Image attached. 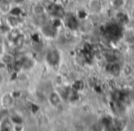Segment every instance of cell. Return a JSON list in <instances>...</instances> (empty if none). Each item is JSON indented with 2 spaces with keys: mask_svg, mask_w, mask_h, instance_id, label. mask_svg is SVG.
<instances>
[{
  "mask_svg": "<svg viewBox=\"0 0 134 131\" xmlns=\"http://www.w3.org/2000/svg\"><path fill=\"white\" fill-rule=\"evenodd\" d=\"M46 61L50 65H55L59 63L60 54L56 50H51L46 55Z\"/></svg>",
  "mask_w": 134,
  "mask_h": 131,
  "instance_id": "cell-1",
  "label": "cell"
},
{
  "mask_svg": "<svg viewBox=\"0 0 134 131\" xmlns=\"http://www.w3.org/2000/svg\"><path fill=\"white\" fill-rule=\"evenodd\" d=\"M48 100H49L50 105L53 107L59 106L62 103L61 96H60V94H58L57 92H52L51 93L50 95H49V97H48Z\"/></svg>",
  "mask_w": 134,
  "mask_h": 131,
  "instance_id": "cell-2",
  "label": "cell"
},
{
  "mask_svg": "<svg viewBox=\"0 0 134 131\" xmlns=\"http://www.w3.org/2000/svg\"><path fill=\"white\" fill-rule=\"evenodd\" d=\"M1 104L4 108H10L14 104V97L11 94H6L3 95L2 99H1Z\"/></svg>",
  "mask_w": 134,
  "mask_h": 131,
  "instance_id": "cell-3",
  "label": "cell"
},
{
  "mask_svg": "<svg viewBox=\"0 0 134 131\" xmlns=\"http://www.w3.org/2000/svg\"><path fill=\"white\" fill-rule=\"evenodd\" d=\"M108 67H109V68L108 69V71L112 74V75L116 76V77H117V76H119V73H120V72L122 71L120 64H119V62H117V61L109 62V64H108Z\"/></svg>",
  "mask_w": 134,
  "mask_h": 131,
  "instance_id": "cell-4",
  "label": "cell"
},
{
  "mask_svg": "<svg viewBox=\"0 0 134 131\" xmlns=\"http://www.w3.org/2000/svg\"><path fill=\"white\" fill-rule=\"evenodd\" d=\"M7 25L10 29H17V27L19 25V17H16L13 15H8L7 18Z\"/></svg>",
  "mask_w": 134,
  "mask_h": 131,
  "instance_id": "cell-5",
  "label": "cell"
},
{
  "mask_svg": "<svg viewBox=\"0 0 134 131\" xmlns=\"http://www.w3.org/2000/svg\"><path fill=\"white\" fill-rule=\"evenodd\" d=\"M14 126H13V122L10 119H8V117L2 119L0 121V129L1 130H12Z\"/></svg>",
  "mask_w": 134,
  "mask_h": 131,
  "instance_id": "cell-6",
  "label": "cell"
},
{
  "mask_svg": "<svg viewBox=\"0 0 134 131\" xmlns=\"http://www.w3.org/2000/svg\"><path fill=\"white\" fill-rule=\"evenodd\" d=\"M7 34H8V39L9 41H11V42H13V41L20 35V33H19V31L17 29H11V30L7 32Z\"/></svg>",
  "mask_w": 134,
  "mask_h": 131,
  "instance_id": "cell-7",
  "label": "cell"
},
{
  "mask_svg": "<svg viewBox=\"0 0 134 131\" xmlns=\"http://www.w3.org/2000/svg\"><path fill=\"white\" fill-rule=\"evenodd\" d=\"M89 8L92 12H99L101 9V4L98 0H91V2L89 4Z\"/></svg>",
  "mask_w": 134,
  "mask_h": 131,
  "instance_id": "cell-8",
  "label": "cell"
},
{
  "mask_svg": "<svg viewBox=\"0 0 134 131\" xmlns=\"http://www.w3.org/2000/svg\"><path fill=\"white\" fill-rule=\"evenodd\" d=\"M24 42H25V38H24V36L21 35V34L13 41V43H14V45H15L16 48H21V47H23Z\"/></svg>",
  "mask_w": 134,
  "mask_h": 131,
  "instance_id": "cell-9",
  "label": "cell"
},
{
  "mask_svg": "<svg viewBox=\"0 0 134 131\" xmlns=\"http://www.w3.org/2000/svg\"><path fill=\"white\" fill-rule=\"evenodd\" d=\"M54 29L55 28H54L53 26H46L42 29V31H43V33L46 36H48V37H52L54 34V32H53Z\"/></svg>",
  "mask_w": 134,
  "mask_h": 131,
  "instance_id": "cell-10",
  "label": "cell"
},
{
  "mask_svg": "<svg viewBox=\"0 0 134 131\" xmlns=\"http://www.w3.org/2000/svg\"><path fill=\"white\" fill-rule=\"evenodd\" d=\"M33 12L35 15L37 16H40V15H42L43 12H44V8H43L42 5L41 4H36L35 6L33 7Z\"/></svg>",
  "mask_w": 134,
  "mask_h": 131,
  "instance_id": "cell-11",
  "label": "cell"
},
{
  "mask_svg": "<svg viewBox=\"0 0 134 131\" xmlns=\"http://www.w3.org/2000/svg\"><path fill=\"white\" fill-rule=\"evenodd\" d=\"M10 15H13V16H16V17H19V16L22 14V10H21V8H18V7H16V8H12L11 9H10L9 13Z\"/></svg>",
  "mask_w": 134,
  "mask_h": 131,
  "instance_id": "cell-12",
  "label": "cell"
},
{
  "mask_svg": "<svg viewBox=\"0 0 134 131\" xmlns=\"http://www.w3.org/2000/svg\"><path fill=\"white\" fill-rule=\"evenodd\" d=\"M122 72H123V73H124L126 76H130V74L132 73L131 66H130V64H125L124 67H123V69H122Z\"/></svg>",
  "mask_w": 134,
  "mask_h": 131,
  "instance_id": "cell-13",
  "label": "cell"
},
{
  "mask_svg": "<svg viewBox=\"0 0 134 131\" xmlns=\"http://www.w3.org/2000/svg\"><path fill=\"white\" fill-rule=\"evenodd\" d=\"M2 61H4L6 64H8V63L13 61V57L9 54H4L2 56Z\"/></svg>",
  "mask_w": 134,
  "mask_h": 131,
  "instance_id": "cell-14",
  "label": "cell"
},
{
  "mask_svg": "<svg viewBox=\"0 0 134 131\" xmlns=\"http://www.w3.org/2000/svg\"><path fill=\"white\" fill-rule=\"evenodd\" d=\"M10 9H11V8H10V5L8 4V3H3L2 5H1V10H2L3 12H5V13H9Z\"/></svg>",
  "mask_w": 134,
  "mask_h": 131,
  "instance_id": "cell-15",
  "label": "cell"
},
{
  "mask_svg": "<svg viewBox=\"0 0 134 131\" xmlns=\"http://www.w3.org/2000/svg\"><path fill=\"white\" fill-rule=\"evenodd\" d=\"M86 16H87V14H86V12H85L84 10H80V11H78V13H77V17L81 19H86Z\"/></svg>",
  "mask_w": 134,
  "mask_h": 131,
  "instance_id": "cell-16",
  "label": "cell"
},
{
  "mask_svg": "<svg viewBox=\"0 0 134 131\" xmlns=\"http://www.w3.org/2000/svg\"><path fill=\"white\" fill-rule=\"evenodd\" d=\"M63 71H64L65 74H66L67 72H68V68H67V66H65V65H62V66H60V68H59L60 73H62V72H63Z\"/></svg>",
  "mask_w": 134,
  "mask_h": 131,
  "instance_id": "cell-17",
  "label": "cell"
},
{
  "mask_svg": "<svg viewBox=\"0 0 134 131\" xmlns=\"http://www.w3.org/2000/svg\"><path fill=\"white\" fill-rule=\"evenodd\" d=\"M123 4V0H114L113 5L115 7H120Z\"/></svg>",
  "mask_w": 134,
  "mask_h": 131,
  "instance_id": "cell-18",
  "label": "cell"
},
{
  "mask_svg": "<svg viewBox=\"0 0 134 131\" xmlns=\"http://www.w3.org/2000/svg\"><path fill=\"white\" fill-rule=\"evenodd\" d=\"M59 2H60V5H61V6L65 7L69 4L70 0H59Z\"/></svg>",
  "mask_w": 134,
  "mask_h": 131,
  "instance_id": "cell-19",
  "label": "cell"
},
{
  "mask_svg": "<svg viewBox=\"0 0 134 131\" xmlns=\"http://www.w3.org/2000/svg\"><path fill=\"white\" fill-rule=\"evenodd\" d=\"M3 54V46L1 44H0V56Z\"/></svg>",
  "mask_w": 134,
  "mask_h": 131,
  "instance_id": "cell-20",
  "label": "cell"
},
{
  "mask_svg": "<svg viewBox=\"0 0 134 131\" xmlns=\"http://www.w3.org/2000/svg\"><path fill=\"white\" fill-rule=\"evenodd\" d=\"M13 2H15V3H21L23 1V0H12Z\"/></svg>",
  "mask_w": 134,
  "mask_h": 131,
  "instance_id": "cell-21",
  "label": "cell"
},
{
  "mask_svg": "<svg viewBox=\"0 0 134 131\" xmlns=\"http://www.w3.org/2000/svg\"><path fill=\"white\" fill-rule=\"evenodd\" d=\"M70 1H73V0H70Z\"/></svg>",
  "mask_w": 134,
  "mask_h": 131,
  "instance_id": "cell-22",
  "label": "cell"
}]
</instances>
